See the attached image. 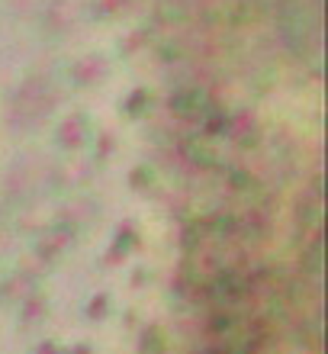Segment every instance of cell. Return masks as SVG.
<instances>
[{
    "label": "cell",
    "mask_w": 328,
    "mask_h": 354,
    "mask_svg": "<svg viewBox=\"0 0 328 354\" xmlns=\"http://www.w3.org/2000/svg\"><path fill=\"white\" fill-rule=\"evenodd\" d=\"M271 19L283 36V46L293 48L300 62H309L312 71L322 65V0H267Z\"/></svg>",
    "instance_id": "cell-1"
}]
</instances>
